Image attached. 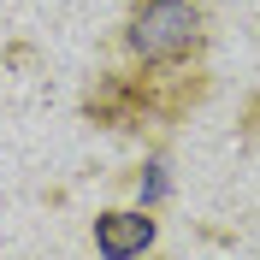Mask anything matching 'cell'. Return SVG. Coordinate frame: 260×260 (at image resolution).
Returning a JSON list of instances; mask_svg holds the SVG:
<instances>
[{
  "label": "cell",
  "instance_id": "obj_1",
  "mask_svg": "<svg viewBox=\"0 0 260 260\" xmlns=\"http://www.w3.org/2000/svg\"><path fill=\"white\" fill-rule=\"evenodd\" d=\"M207 101L201 65H136V71H101L83 95V118L101 130H154L178 124Z\"/></svg>",
  "mask_w": 260,
  "mask_h": 260
},
{
  "label": "cell",
  "instance_id": "obj_2",
  "mask_svg": "<svg viewBox=\"0 0 260 260\" xmlns=\"http://www.w3.org/2000/svg\"><path fill=\"white\" fill-rule=\"evenodd\" d=\"M118 42L136 65H189L207 48V12L201 0H130Z\"/></svg>",
  "mask_w": 260,
  "mask_h": 260
},
{
  "label": "cell",
  "instance_id": "obj_3",
  "mask_svg": "<svg viewBox=\"0 0 260 260\" xmlns=\"http://www.w3.org/2000/svg\"><path fill=\"white\" fill-rule=\"evenodd\" d=\"M95 248L107 260H130V254H142V248H154V219H148V207H107L95 219Z\"/></svg>",
  "mask_w": 260,
  "mask_h": 260
},
{
  "label": "cell",
  "instance_id": "obj_4",
  "mask_svg": "<svg viewBox=\"0 0 260 260\" xmlns=\"http://www.w3.org/2000/svg\"><path fill=\"white\" fill-rule=\"evenodd\" d=\"M130 178H136V195H142V207L166 201V189H172V183H166V154H148V160L136 166Z\"/></svg>",
  "mask_w": 260,
  "mask_h": 260
}]
</instances>
